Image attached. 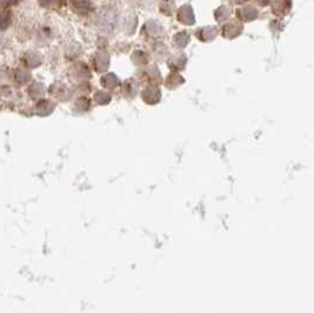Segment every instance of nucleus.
<instances>
[{"instance_id": "1", "label": "nucleus", "mask_w": 314, "mask_h": 313, "mask_svg": "<svg viewBox=\"0 0 314 313\" xmlns=\"http://www.w3.org/2000/svg\"><path fill=\"white\" fill-rule=\"evenodd\" d=\"M12 22V13L10 10H0V30H6Z\"/></svg>"}, {"instance_id": "2", "label": "nucleus", "mask_w": 314, "mask_h": 313, "mask_svg": "<svg viewBox=\"0 0 314 313\" xmlns=\"http://www.w3.org/2000/svg\"><path fill=\"white\" fill-rule=\"evenodd\" d=\"M16 80L20 84H25L30 80V73L24 69H18L16 72Z\"/></svg>"}, {"instance_id": "3", "label": "nucleus", "mask_w": 314, "mask_h": 313, "mask_svg": "<svg viewBox=\"0 0 314 313\" xmlns=\"http://www.w3.org/2000/svg\"><path fill=\"white\" fill-rule=\"evenodd\" d=\"M18 2L19 0H0V5H2L3 8L8 9V8H10V6L16 5Z\"/></svg>"}]
</instances>
